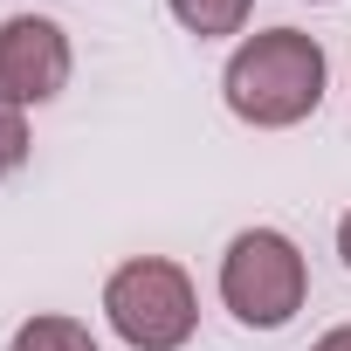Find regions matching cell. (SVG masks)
Wrapping results in <instances>:
<instances>
[{
	"mask_svg": "<svg viewBox=\"0 0 351 351\" xmlns=\"http://www.w3.org/2000/svg\"><path fill=\"white\" fill-rule=\"evenodd\" d=\"M172 14H180L186 35L214 42V35H241L248 14H255V0H172Z\"/></svg>",
	"mask_w": 351,
	"mask_h": 351,
	"instance_id": "obj_5",
	"label": "cell"
},
{
	"mask_svg": "<svg viewBox=\"0 0 351 351\" xmlns=\"http://www.w3.org/2000/svg\"><path fill=\"white\" fill-rule=\"evenodd\" d=\"M310 351H351V324H337V330H324Z\"/></svg>",
	"mask_w": 351,
	"mask_h": 351,
	"instance_id": "obj_8",
	"label": "cell"
},
{
	"mask_svg": "<svg viewBox=\"0 0 351 351\" xmlns=\"http://www.w3.org/2000/svg\"><path fill=\"white\" fill-rule=\"evenodd\" d=\"M324 76H330V62H324L317 35H303V28H262V35H248L228 56L221 90H228V110L241 124L289 131V124H303L324 104Z\"/></svg>",
	"mask_w": 351,
	"mask_h": 351,
	"instance_id": "obj_1",
	"label": "cell"
},
{
	"mask_svg": "<svg viewBox=\"0 0 351 351\" xmlns=\"http://www.w3.org/2000/svg\"><path fill=\"white\" fill-rule=\"evenodd\" d=\"M337 255H344V269H351V214L337 221Z\"/></svg>",
	"mask_w": 351,
	"mask_h": 351,
	"instance_id": "obj_9",
	"label": "cell"
},
{
	"mask_svg": "<svg viewBox=\"0 0 351 351\" xmlns=\"http://www.w3.org/2000/svg\"><path fill=\"white\" fill-rule=\"evenodd\" d=\"M21 158H28V117H21V104L0 97V180L21 172Z\"/></svg>",
	"mask_w": 351,
	"mask_h": 351,
	"instance_id": "obj_7",
	"label": "cell"
},
{
	"mask_svg": "<svg viewBox=\"0 0 351 351\" xmlns=\"http://www.w3.org/2000/svg\"><path fill=\"white\" fill-rule=\"evenodd\" d=\"M104 317L131 351H180L200 324V296L193 276L165 255H138L124 269H110L104 282Z\"/></svg>",
	"mask_w": 351,
	"mask_h": 351,
	"instance_id": "obj_2",
	"label": "cell"
},
{
	"mask_svg": "<svg viewBox=\"0 0 351 351\" xmlns=\"http://www.w3.org/2000/svg\"><path fill=\"white\" fill-rule=\"evenodd\" d=\"M69 83V35L49 14H14L0 28V97L8 104H49Z\"/></svg>",
	"mask_w": 351,
	"mask_h": 351,
	"instance_id": "obj_4",
	"label": "cell"
},
{
	"mask_svg": "<svg viewBox=\"0 0 351 351\" xmlns=\"http://www.w3.org/2000/svg\"><path fill=\"white\" fill-rule=\"evenodd\" d=\"M8 351H97V337H90V324H76V317H28L21 330H14V344Z\"/></svg>",
	"mask_w": 351,
	"mask_h": 351,
	"instance_id": "obj_6",
	"label": "cell"
},
{
	"mask_svg": "<svg viewBox=\"0 0 351 351\" xmlns=\"http://www.w3.org/2000/svg\"><path fill=\"white\" fill-rule=\"evenodd\" d=\"M310 296V269L303 248L282 228H241L221 255V303L234 310V324L248 330H282Z\"/></svg>",
	"mask_w": 351,
	"mask_h": 351,
	"instance_id": "obj_3",
	"label": "cell"
}]
</instances>
